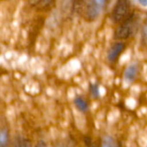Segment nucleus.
Segmentation results:
<instances>
[{
    "instance_id": "1",
    "label": "nucleus",
    "mask_w": 147,
    "mask_h": 147,
    "mask_svg": "<svg viewBox=\"0 0 147 147\" xmlns=\"http://www.w3.org/2000/svg\"><path fill=\"white\" fill-rule=\"evenodd\" d=\"M139 26V16L135 13H132L124 20L115 31V39L127 40L134 35Z\"/></svg>"
},
{
    "instance_id": "2",
    "label": "nucleus",
    "mask_w": 147,
    "mask_h": 147,
    "mask_svg": "<svg viewBox=\"0 0 147 147\" xmlns=\"http://www.w3.org/2000/svg\"><path fill=\"white\" fill-rule=\"evenodd\" d=\"M130 10V3L127 0H120L118 1L111 13V18L114 22H122L126 20L129 14Z\"/></svg>"
},
{
    "instance_id": "3",
    "label": "nucleus",
    "mask_w": 147,
    "mask_h": 147,
    "mask_svg": "<svg viewBox=\"0 0 147 147\" xmlns=\"http://www.w3.org/2000/svg\"><path fill=\"white\" fill-rule=\"evenodd\" d=\"M105 4L106 1L104 0H93L87 2L85 6V16L87 19L90 21L96 19L102 11Z\"/></svg>"
},
{
    "instance_id": "4",
    "label": "nucleus",
    "mask_w": 147,
    "mask_h": 147,
    "mask_svg": "<svg viewBox=\"0 0 147 147\" xmlns=\"http://www.w3.org/2000/svg\"><path fill=\"white\" fill-rule=\"evenodd\" d=\"M125 44L122 42H116L115 43L108 52V59L110 62H114L119 57V55L124 51Z\"/></svg>"
},
{
    "instance_id": "5",
    "label": "nucleus",
    "mask_w": 147,
    "mask_h": 147,
    "mask_svg": "<svg viewBox=\"0 0 147 147\" xmlns=\"http://www.w3.org/2000/svg\"><path fill=\"white\" fill-rule=\"evenodd\" d=\"M138 72H139V66L136 63H133L129 65L124 71V79L128 83H132L135 79Z\"/></svg>"
},
{
    "instance_id": "6",
    "label": "nucleus",
    "mask_w": 147,
    "mask_h": 147,
    "mask_svg": "<svg viewBox=\"0 0 147 147\" xmlns=\"http://www.w3.org/2000/svg\"><path fill=\"white\" fill-rule=\"evenodd\" d=\"M101 147H118L117 141L111 136H104L101 141Z\"/></svg>"
},
{
    "instance_id": "7",
    "label": "nucleus",
    "mask_w": 147,
    "mask_h": 147,
    "mask_svg": "<svg viewBox=\"0 0 147 147\" xmlns=\"http://www.w3.org/2000/svg\"><path fill=\"white\" fill-rule=\"evenodd\" d=\"M74 103L78 107V109L82 112H86L89 109V106H88V103L86 102V101L80 96H77L74 99Z\"/></svg>"
},
{
    "instance_id": "8",
    "label": "nucleus",
    "mask_w": 147,
    "mask_h": 147,
    "mask_svg": "<svg viewBox=\"0 0 147 147\" xmlns=\"http://www.w3.org/2000/svg\"><path fill=\"white\" fill-rule=\"evenodd\" d=\"M8 142H9V132L6 128H3L0 133V147H7Z\"/></svg>"
},
{
    "instance_id": "9",
    "label": "nucleus",
    "mask_w": 147,
    "mask_h": 147,
    "mask_svg": "<svg viewBox=\"0 0 147 147\" xmlns=\"http://www.w3.org/2000/svg\"><path fill=\"white\" fill-rule=\"evenodd\" d=\"M30 3H33L34 6L43 8V7H48L50 4L53 3L52 1H47V0H43V1H34V2H30Z\"/></svg>"
},
{
    "instance_id": "10",
    "label": "nucleus",
    "mask_w": 147,
    "mask_h": 147,
    "mask_svg": "<svg viewBox=\"0 0 147 147\" xmlns=\"http://www.w3.org/2000/svg\"><path fill=\"white\" fill-rule=\"evenodd\" d=\"M90 90L92 94V96L94 97H98L100 96V90H99V86L97 84H90Z\"/></svg>"
},
{
    "instance_id": "11",
    "label": "nucleus",
    "mask_w": 147,
    "mask_h": 147,
    "mask_svg": "<svg viewBox=\"0 0 147 147\" xmlns=\"http://www.w3.org/2000/svg\"><path fill=\"white\" fill-rule=\"evenodd\" d=\"M21 147H32V144L28 140L26 139H22V144H21Z\"/></svg>"
},
{
    "instance_id": "12",
    "label": "nucleus",
    "mask_w": 147,
    "mask_h": 147,
    "mask_svg": "<svg viewBox=\"0 0 147 147\" xmlns=\"http://www.w3.org/2000/svg\"><path fill=\"white\" fill-rule=\"evenodd\" d=\"M34 147H47V145L44 140H39Z\"/></svg>"
},
{
    "instance_id": "13",
    "label": "nucleus",
    "mask_w": 147,
    "mask_h": 147,
    "mask_svg": "<svg viewBox=\"0 0 147 147\" xmlns=\"http://www.w3.org/2000/svg\"><path fill=\"white\" fill-rule=\"evenodd\" d=\"M85 143L88 147H97L91 142V140L90 138H85Z\"/></svg>"
},
{
    "instance_id": "14",
    "label": "nucleus",
    "mask_w": 147,
    "mask_h": 147,
    "mask_svg": "<svg viewBox=\"0 0 147 147\" xmlns=\"http://www.w3.org/2000/svg\"><path fill=\"white\" fill-rule=\"evenodd\" d=\"M143 35L145 36V38H146V40H147V22L146 23V25H145V27H144V28H143Z\"/></svg>"
},
{
    "instance_id": "15",
    "label": "nucleus",
    "mask_w": 147,
    "mask_h": 147,
    "mask_svg": "<svg viewBox=\"0 0 147 147\" xmlns=\"http://www.w3.org/2000/svg\"><path fill=\"white\" fill-rule=\"evenodd\" d=\"M138 3H140L141 5H143V6H146L147 5V1L146 0H140V1H138Z\"/></svg>"
}]
</instances>
